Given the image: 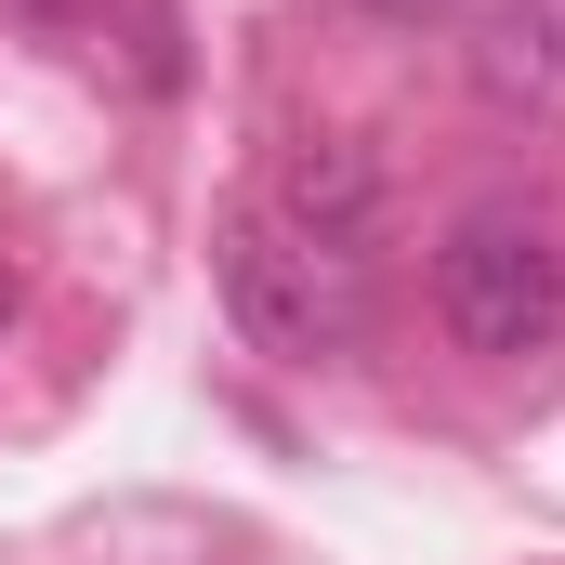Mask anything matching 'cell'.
Wrapping results in <instances>:
<instances>
[{
    "instance_id": "2",
    "label": "cell",
    "mask_w": 565,
    "mask_h": 565,
    "mask_svg": "<svg viewBox=\"0 0 565 565\" xmlns=\"http://www.w3.org/2000/svg\"><path fill=\"white\" fill-rule=\"evenodd\" d=\"M211 289H224L237 342H250V355H277V369H329V355H355V342H369V277H355L342 250L289 237L264 198L211 224Z\"/></svg>"
},
{
    "instance_id": "4",
    "label": "cell",
    "mask_w": 565,
    "mask_h": 565,
    "mask_svg": "<svg viewBox=\"0 0 565 565\" xmlns=\"http://www.w3.org/2000/svg\"><path fill=\"white\" fill-rule=\"evenodd\" d=\"M487 79H500V93H553V13H500Z\"/></svg>"
},
{
    "instance_id": "3",
    "label": "cell",
    "mask_w": 565,
    "mask_h": 565,
    "mask_svg": "<svg viewBox=\"0 0 565 565\" xmlns=\"http://www.w3.org/2000/svg\"><path fill=\"white\" fill-rule=\"evenodd\" d=\"M382 145H355V132H289L277 145V171H264V211H277L289 237H316V250H369L382 237Z\"/></svg>"
},
{
    "instance_id": "6",
    "label": "cell",
    "mask_w": 565,
    "mask_h": 565,
    "mask_svg": "<svg viewBox=\"0 0 565 565\" xmlns=\"http://www.w3.org/2000/svg\"><path fill=\"white\" fill-rule=\"evenodd\" d=\"M13 13H26V26H93L106 0H13Z\"/></svg>"
},
{
    "instance_id": "5",
    "label": "cell",
    "mask_w": 565,
    "mask_h": 565,
    "mask_svg": "<svg viewBox=\"0 0 565 565\" xmlns=\"http://www.w3.org/2000/svg\"><path fill=\"white\" fill-rule=\"evenodd\" d=\"M355 13H382V26H447L460 0H355Z\"/></svg>"
},
{
    "instance_id": "1",
    "label": "cell",
    "mask_w": 565,
    "mask_h": 565,
    "mask_svg": "<svg viewBox=\"0 0 565 565\" xmlns=\"http://www.w3.org/2000/svg\"><path fill=\"white\" fill-rule=\"evenodd\" d=\"M434 316L460 355H553L565 342V211L553 198H473L447 237H434Z\"/></svg>"
},
{
    "instance_id": "7",
    "label": "cell",
    "mask_w": 565,
    "mask_h": 565,
    "mask_svg": "<svg viewBox=\"0 0 565 565\" xmlns=\"http://www.w3.org/2000/svg\"><path fill=\"white\" fill-rule=\"evenodd\" d=\"M0 329H13V264H0Z\"/></svg>"
}]
</instances>
